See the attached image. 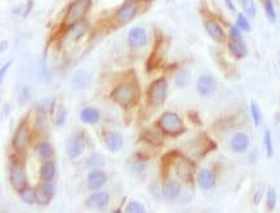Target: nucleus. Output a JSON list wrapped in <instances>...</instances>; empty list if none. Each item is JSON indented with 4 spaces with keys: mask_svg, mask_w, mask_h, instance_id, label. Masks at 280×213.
Instances as JSON below:
<instances>
[{
    "mask_svg": "<svg viewBox=\"0 0 280 213\" xmlns=\"http://www.w3.org/2000/svg\"><path fill=\"white\" fill-rule=\"evenodd\" d=\"M138 8H140V5H138L137 1H134V0H128V1H125V3L118 9L114 18H115L116 22L120 25L128 24L129 21H132L134 18V16H136L137 12H138Z\"/></svg>",
    "mask_w": 280,
    "mask_h": 213,
    "instance_id": "6",
    "label": "nucleus"
},
{
    "mask_svg": "<svg viewBox=\"0 0 280 213\" xmlns=\"http://www.w3.org/2000/svg\"><path fill=\"white\" fill-rule=\"evenodd\" d=\"M242 7L247 17L249 18L256 17L257 8L256 4H254V0H242Z\"/></svg>",
    "mask_w": 280,
    "mask_h": 213,
    "instance_id": "29",
    "label": "nucleus"
},
{
    "mask_svg": "<svg viewBox=\"0 0 280 213\" xmlns=\"http://www.w3.org/2000/svg\"><path fill=\"white\" fill-rule=\"evenodd\" d=\"M89 84V74L86 70H79L74 74L71 79V86L74 90H84Z\"/></svg>",
    "mask_w": 280,
    "mask_h": 213,
    "instance_id": "21",
    "label": "nucleus"
},
{
    "mask_svg": "<svg viewBox=\"0 0 280 213\" xmlns=\"http://www.w3.org/2000/svg\"><path fill=\"white\" fill-rule=\"evenodd\" d=\"M277 206V191L274 187H269L266 193V207L269 211H273Z\"/></svg>",
    "mask_w": 280,
    "mask_h": 213,
    "instance_id": "30",
    "label": "nucleus"
},
{
    "mask_svg": "<svg viewBox=\"0 0 280 213\" xmlns=\"http://www.w3.org/2000/svg\"><path fill=\"white\" fill-rule=\"evenodd\" d=\"M66 118H67V111L65 110V107L58 106L57 114H56V124L57 125H63L66 122Z\"/></svg>",
    "mask_w": 280,
    "mask_h": 213,
    "instance_id": "36",
    "label": "nucleus"
},
{
    "mask_svg": "<svg viewBox=\"0 0 280 213\" xmlns=\"http://www.w3.org/2000/svg\"><path fill=\"white\" fill-rule=\"evenodd\" d=\"M56 186L52 183V181H45V183L40 186V189L36 191V202L40 206H47L55 196Z\"/></svg>",
    "mask_w": 280,
    "mask_h": 213,
    "instance_id": "10",
    "label": "nucleus"
},
{
    "mask_svg": "<svg viewBox=\"0 0 280 213\" xmlns=\"http://www.w3.org/2000/svg\"><path fill=\"white\" fill-rule=\"evenodd\" d=\"M87 28H88V25H87L86 21H79L76 24L71 25V28L68 30V34L72 35V38L74 39H78L80 38L84 32L87 31Z\"/></svg>",
    "mask_w": 280,
    "mask_h": 213,
    "instance_id": "27",
    "label": "nucleus"
},
{
    "mask_svg": "<svg viewBox=\"0 0 280 213\" xmlns=\"http://www.w3.org/2000/svg\"><path fill=\"white\" fill-rule=\"evenodd\" d=\"M105 142H106V148L110 152H119L120 149L123 148V136L119 132H110L106 134Z\"/></svg>",
    "mask_w": 280,
    "mask_h": 213,
    "instance_id": "19",
    "label": "nucleus"
},
{
    "mask_svg": "<svg viewBox=\"0 0 280 213\" xmlns=\"http://www.w3.org/2000/svg\"><path fill=\"white\" fill-rule=\"evenodd\" d=\"M144 1H150V0H144Z\"/></svg>",
    "mask_w": 280,
    "mask_h": 213,
    "instance_id": "42",
    "label": "nucleus"
},
{
    "mask_svg": "<svg viewBox=\"0 0 280 213\" xmlns=\"http://www.w3.org/2000/svg\"><path fill=\"white\" fill-rule=\"evenodd\" d=\"M265 13H266L267 18L270 20V22H275L277 20V12H275V5H274L273 0H265Z\"/></svg>",
    "mask_w": 280,
    "mask_h": 213,
    "instance_id": "32",
    "label": "nucleus"
},
{
    "mask_svg": "<svg viewBox=\"0 0 280 213\" xmlns=\"http://www.w3.org/2000/svg\"><path fill=\"white\" fill-rule=\"evenodd\" d=\"M141 138H142L144 141L149 142V144H154V145L163 144V137H161V134L156 131H151V129L144 131Z\"/></svg>",
    "mask_w": 280,
    "mask_h": 213,
    "instance_id": "26",
    "label": "nucleus"
},
{
    "mask_svg": "<svg viewBox=\"0 0 280 213\" xmlns=\"http://www.w3.org/2000/svg\"><path fill=\"white\" fill-rule=\"evenodd\" d=\"M89 7H91V0H75L67 10V14H66L65 18L66 24L71 26V25L76 24L79 21H82L83 17L88 12Z\"/></svg>",
    "mask_w": 280,
    "mask_h": 213,
    "instance_id": "5",
    "label": "nucleus"
},
{
    "mask_svg": "<svg viewBox=\"0 0 280 213\" xmlns=\"http://www.w3.org/2000/svg\"><path fill=\"white\" fill-rule=\"evenodd\" d=\"M168 94V83L164 78L154 80L147 91V101L151 106L157 107L163 105Z\"/></svg>",
    "mask_w": 280,
    "mask_h": 213,
    "instance_id": "3",
    "label": "nucleus"
},
{
    "mask_svg": "<svg viewBox=\"0 0 280 213\" xmlns=\"http://www.w3.org/2000/svg\"><path fill=\"white\" fill-rule=\"evenodd\" d=\"M174 82H176V86L178 88L187 87L190 84V82H191V72L188 71V70H180L176 74V76H174Z\"/></svg>",
    "mask_w": 280,
    "mask_h": 213,
    "instance_id": "25",
    "label": "nucleus"
},
{
    "mask_svg": "<svg viewBox=\"0 0 280 213\" xmlns=\"http://www.w3.org/2000/svg\"><path fill=\"white\" fill-rule=\"evenodd\" d=\"M176 175L185 183H192V181H194V164L187 159H181L176 164Z\"/></svg>",
    "mask_w": 280,
    "mask_h": 213,
    "instance_id": "8",
    "label": "nucleus"
},
{
    "mask_svg": "<svg viewBox=\"0 0 280 213\" xmlns=\"http://www.w3.org/2000/svg\"><path fill=\"white\" fill-rule=\"evenodd\" d=\"M80 119L86 124H96L99 121V111L96 107H84L80 111Z\"/></svg>",
    "mask_w": 280,
    "mask_h": 213,
    "instance_id": "22",
    "label": "nucleus"
},
{
    "mask_svg": "<svg viewBox=\"0 0 280 213\" xmlns=\"http://www.w3.org/2000/svg\"><path fill=\"white\" fill-rule=\"evenodd\" d=\"M261 196H262V191H258V193L254 194V198H253V203H254V204L260 203Z\"/></svg>",
    "mask_w": 280,
    "mask_h": 213,
    "instance_id": "39",
    "label": "nucleus"
},
{
    "mask_svg": "<svg viewBox=\"0 0 280 213\" xmlns=\"http://www.w3.org/2000/svg\"><path fill=\"white\" fill-rule=\"evenodd\" d=\"M9 183L16 191H22L28 187V176H26V169H25L24 163L20 160H16L10 163L9 168Z\"/></svg>",
    "mask_w": 280,
    "mask_h": 213,
    "instance_id": "4",
    "label": "nucleus"
},
{
    "mask_svg": "<svg viewBox=\"0 0 280 213\" xmlns=\"http://www.w3.org/2000/svg\"><path fill=\"white\" fill-rule=\"evenodd\" d=\"M5 47H8L7 41H1V47H0V51H1V52L5 51Z\"/></svg>",
    "mask_w": 280,
    "mask_h": 213,
    "instance_id": "41",
    "label": "nucleus"
},
{
    "mask_svg": "<svg viewBox=\"0 0 280 213\" xmlns=\"http://www.w3.org/2000/svg\"><path fill=\"white\" fill-rule=\"evenodd\" d=\"M226 5L229 7L230 10H232V12H235V5H234V3H232L231 0H225Z\"/></svg>",
    "mask_w": 280,
    "mask_h": 213,
    "instance_id": "40",
    "label": "nucleus"
},
{
    "mask_svg": "<svg viewBox=\"0 0 280 213\" xmlns=\"http://www.w3.org/2000/svg\"><path fill=\"white\" fill-rule=\"evenodd\" d=\"M32 0H29V4L26 5V8H25V10H24V13H22V17H26L29 13H30V10H31V7H32Z\"/></svg>",
    "mask_w": 280,
    "mask_h": 213,
    "instance_id": "38",
    "label": "nucleus"
},
{
    "mask_svg": "<svg viewBox=\"0 0 280 213\" xmlns=\"http://www.w3.org/2000/svg\"><path fill=\"white\" fill-rule=\"evenodd\" d=\"M10 65H12V60H10V61L8 62L7 65H4L3 67H1V71H0V79H1V80L4 79V75H5V72L8 71V69H9Z\"/></svg>",
    "mask_w": 280,
    "mask_h": 213,
    "instance_id": "37",
    "label": "nucleus"
},
{
    "mask_svg": "<svg viewBox=\"0 0 280 213\" xmlns=\"http://www.w3.org/2000/svg\"><path fill=\"white\" fill-rule=\"evenodd\" d=\"M196 181H198V185L200 186L203 190H211L215 187L217 179H216V175L212 171H209V169H202V171L198 173Z\"/></svg>",
    "mask_w": 280,
    "mask_h": 213,
    "instance_id": "16",
    "label": "nucleus"
},
{
    "mask_svg": "<svg viewBox=\"0 0 280 213\" xmlns=\"http://www.w3.org/2000/svg\"><path fill=\"white\" fill-rule=\"evenodd\" d=\"M249 148V137L248 134L239 132L236 133L231 140V149L235 152H244Z\"/></svg>",
    "mask_w": 280,
    "mask_h": 213,
    "instance_id": "18",
    "label": "nucleus"
},
{
    "mask_svg": "<svg viewBox=\"0 0 280 213\" xmlns=\"http://www.w3.org/2000/svg\"><path fill=\"white\" fill-rule=\"evenodd\" d=\"M163 195L167 200L173 202L181 195V185L174 181V180H169L164 186H163Z\"/></svg>",
    "mask_w": 280,
    "mask_h": 213,
    "instance_id": "17",
    "label": "nucleus"
},
{
    "mask_svg": "<svg viewBox=\"0 0 280 213\" xmlns=\"http://www.w3.org/2000/svg\"><path fill=\"white\" fill-rule=\"evenodd\" d=\"M110 196L105 191H96L92 195H89L88 199L86 200V204L93 210H102L109 204Z\"/></svg>",
    "mask_w": 280,
    "mask_h": 213,
    "instance_id": "14",
    "label": "nucleus"
},
{
    "mask_svg": "<svg viewBox=\"0 0 280 213\" xmlns=\"http://www.w3.org/2000/svg\"><path fill=\"white\" fill-rule=\"evenodd\" d=\"M229 48L236 59H243L247 56V45L242 38H230Z\"/></svg>",
    "mask_w": 280,
    "mask_h": 213,
    "instance_id": "20",
    "label": "nucleus"
},
{
    "mask_svg": "<svg viewBox=\"0 0 280 213\" xmlns=\"http://www.w3.org/2000/svg\"><path fill=\"white\" fill-rule=\"evenodd\" d=\"M147 43V34L142 28H133L128 34V44L132 48H141Z\"/></svg>",
    "mask_w": 280,
    "mask_h": 213,
    "instance_id": "12",
    "label": "nucleus"
},
{
    "mask_svg": "<svg viewBox=\"0 0 280 213\" xmlns=\"http://www.w3.org/2000/svg\"><path fill=\"white\" fill-rule=\"evenodd\" d=\"M110 96L118 105L124 109H129L140 100V90L134 82H123L114 88Z\"/></svg>",
    "mask_w": 280,
    "mask_h": 213,
    "instance_id": "1",
    "label": "nucleus"
},
{
    "mask_svg": "<svg viewBox=\"0 0 280 213\" xmlns=\"http://www.w3.org/2000/svg\"><path fill=\"white\" fill-rule=\"evenodd\" d=\"M236 26L240 29L242 31H250V24L247 16H244L243 13L238 14V18H236Z\"/></svg>",
    "mask_w": 280,
    "mask_h": 213,
    "instance_id": "35",
    "label": "nucleus"
},
{
    "mask_svg": "<svg viewBox=\"0 0 280 213\" xmlns=\"http://www.w3.org/2000/svg\"><path fill=\"white\" fill-rule=\"evenodd\" d=\"M56 176V165L53 162H45L40 168V179L44 181H52Z\"/></svg>",
    "mask_w": 280,
    "mask_h": 213,
    "instance_id": "24",
    "label": "nucleus"
},
{
    "mask_svg": "<svg viewBox=\"0 0 280 213\" xmlns=\"http://www.w3.org/2000/svg\"><path fill=\"white\" fill-rule=\"evenodd\" d=\"M159 128H160L161 133L169 134V136H178L185 132L184 122L177 114L167 111V113L161 114L159 118Z\"/></svg>",
    "mask_w": 280,
    "mask_h": 213,
    "instance_id": "2",
    "label": "nucleus"
},
{
    "mask_svg": "<svg viewBox=\"0 0 280 213\" xmlns=\"http://www.w3.org/2000/svg\"><path fill=\"white\" fill-rule=\"evenodd\" d=\"M216 88H217V83H216L213 76H200L198 83H196V91H198L199 94L203 97L212 96L213 93L216 92Z\"/></svg>",
    "mask_w": 280,
    "mask_h": 213,
    "instance_id": "9",
    "label": "nucleus"
},
{
    "mask_svg": "<svg viewBox=\"0 0 280 213\" xmlns=\"http://www.w3.org/2000/svg\"><path fill=\"white\" fill-rule=\"evenodd\" d=\"M204 28L205 31H207V34H208L213 40L217 41V43H222V41H225L226 39L225 31L222 30V28H221L216 21L213 20L205 21Z\"/></svg>",
    "mask_w": 280,
    "mask_h": 213,
    "instance_id": "15",
    "label": "nucleus"
},
{
    "mask_svg": "<svg viewBox=\"0 0 280 213\" xmlns=\"http://www.w3.org/2000/svg\"><path fill=\"white\" fill-rule=\"evenodd\" d=\"M250 114H252L253 122H254V125L256 127H260L261 122H262V113H261L260 107L256 102L250 103Z\"/></svg>",
    "mask_w": 280,
    "mask_h": 213,
    "instance_id": "31",
    "label": "nucleus"
},
{
    "mask_svg": "<svg viewBox=\"0 0 280 213\" xmlns=\"http://www.w3.org/2000/svg\"><path fill=\"white\" fill-rule=\"evenodd\" d=\"M124 212H126V213H142V212H145V207H144V204L140 203V202H137V200H130L129 203L126 204Z\"/></svg>",
    "mask_w": 280,
    "mask_h": 213,
    "instance_id": "33",
    "label": "nucleus"
},
{
    "mask_svg": "<svg viewBox=\"0 0 280 213\" xmlns=\"http://www.w3.org/2000/svg\"><path fill=\"white\" fill-rule=\"evenodd\" d=\"M66 152L71 159L79 158L84 152V141L79 136H71L66 142Z\"/></svg>",
    "mask_w": 280,
    "mask_h": 213,
    "instance_id": "11",
    "label": "nucleus"
},
{
    "mask_svg": "<svg viewBox=\"0 0 280 213\" xmlns=\"http://www.w3.org/2000/svg\"><path fill=\"white\" fill-rule=\"evenodd\" d=\"M21 200L26 204H34L36 202V191L31 187H26L22 191H20Z\"/></svg>",
    "mask_w": 280,
    "mask_h": 213,
    "instance_id": "28",
    "label": "nucleus"
},
{
    "mask_svg": "<svg viewBox=\"0 0 280 213\" xmlns=\"http://www.w3.org/2000/svg\"><path fill=\"white\" fill-rule=\"evenodd\" d=\"M107 181L106 173L101 171V169H93L91 171L87 177V183H88V187L91 190H99Z\"/></svg>",
    "mask_w": 280,
    "mask_h": 213,
    "instance_id": "13",
    "label": "nucleus"
},
{
    "mask_svg": "<svg viewBox=\"0 0 280 213\" xmlns=\"http://www.w3.org/2000/svg\"><path fill=\"white\" fill-rule=\"evenodd\" d=\"M263 142H265V149H266V155L269 158H271L274 154V145H273V137H271V132L269 129L265 131V136H263Z\"/></svg>",
    "mask_w": 280,
    "mask_h": 213,
    "instance_id": "34",
    "label": "nucleus"
},
{
    "mask_svg": "<svg viewBox=\"0 0 280 213\" xmlns=\"http://www.w3.org/2000/svg\"><path fill=\"white\" fill-rule=\"evenodd\" d=\"M29 144H30V129H29L28 124L21 123L12 138V146L16 152H24Z\"/></svg>",
    "mask_w": 280,
    "mask_h": 213,
    "instance_id": "7",
    "label": "nucleus"
},
{
    "mask_svg": "<svg viewBox=\"0 0 280 213\" xmlns=\"http://www.w3.org/2000/svg\"><path fill=\"white\" fill-rule=\"evenodd\" d=\"M35 152H38L39 158L43 159V160H48V159H51L53 156V148H52V145L49 142H39L35 146Z\"/></svg>",
    "mask_w": 280,
    "mask_h": 213,
    "instance_id": "23",
    "label": "nucleus"
}]
</instances>
